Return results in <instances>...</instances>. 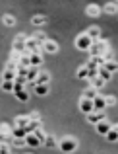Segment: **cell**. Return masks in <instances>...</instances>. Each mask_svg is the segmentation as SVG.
<instances>
[{
    "label": "cell",
    "mask_w": 118,
    "mask_h": 154,
    "mask_svg": "<svg viewBox=\"0 0 118 154\" xmlns=\"http://www.w3.org/2000/svg\"><path fill=\"white\" fill-rule=\"evenodd\" d=\"M103 66L107 68L108 72H112V74H114V72H118V63H114V60H107Z\"/></svg>",
    "instance_id": "cell-25"
},
{
    "label": "cell",
    "mask_w": 118,
    "mask_h": 154,
    "mask_svg": "<svg viewBox=\"0 0 118 154\" xmlns=\"http://www.w3.org/2000/svg\"><path fill=\"white\" fill-rule=\"evenodd\" d=\"M103 57H105V63H107V60H112V53H111V51H107Z\"/></svg>",
    "instance_id": "cell-42"
},
{
    "label": "cell",
    "mask_w": 118,
    "mask_h": 154,
    "mask_svg": "<svg viewBox=\"0 0 118 154\" xmlns=\"http://www.w3.org/2000/svg\"><path fill=\"white\" fill-rule=\"evenodd\" d=\"M79 109L81 111L85 113V115H87V113H91L93 109V100H89V98H81V102H79Z\"/></svg>",
    "instance_id": "cell-7"
},
{
    "label": "cell",
    "mask_w": 118,
    "mask_h": 154,
    "mask_svg": "<svg viewBox=\"0 0 118 154\" xmlns=\"http://www.w3.org/2000/svg\"><path fill=\"white\" fill-rule=\"evenodd\" d=\"M78 78H79V80H87V78H89V68H87V66L78 68Z\"/></svg>",
    "instance_id": "cell-28"
},
{
    "label": "cell",
    "mask_w": 118,
    "mask_h": 154,
    "mask_svg": "<svg viewBox=\"0 0 118 154\" xmlns=\"http://www.w3.org/2000/svg\"><path fill=\"white\" fill-rule=\"evenodd\" d=\"M39 127H41V121H33V119H31L29 123H27L25 131H27V133H35V131H37Z\"/></svg>",
    "instance_id": "cell-24"
},
{
    "label": "cell",
    "mask_w": 118,
    "mask_h": 154,
    "mask_svg": "<svg viewBox=\"0 0 118 154\" xmlns=\"http://www.w3.org/2000/svg\"><path fill=\"white\" fill-rule=\"evenodd\" d=\"M18 78V70H14V68H6L2 74V80H16Z\"/></svg>",
    "instance_id": "cell-16"
},
{
    "label": "cell",
    "mask_w": 118,
    "mask_h": 154,
    "mask_svg": "<svg viewBox=\"0 0 118 154\" xmlns=\"http://www.w3.org/2000/svg\"><path fill=\"white\" fill-rule=\"evenodd\" d=\"M85 33H87L89 37L93 39V41H99V39H101V29H99V27H95V26H93V27H89V29L85 31Z\"/></svg>",
    "instance_id": "cell-13"
},
{
    "label": "cell",
    "mask_w": 118,
    "mask_h": 154,
    "mask_svg": "<svg viewBox=\"0 0 118 154\" xmlns=\"http://www.w3.org/2000/svg\"><path fill=\"white\" fill-rule=\"evenodd\" d=\"M93 45V39L89 37L87 33H81L76 37V49H79V51H89V47Z\"/></svg>",
    "instance_id": "cell-2"
},
{
    "label": "cell",
    "mask_w": 118,
    "mask_h": 154,
    "mask_svg": "<svg viewBox=\"0 0 118 154\" xmlns=\"http://www.w3.org/2000/svg\"><path fill=\"white\" fill-rule=\"evenodd\" d=\"M95 96H99V94H97V88H87V90H85L83 92V98H89V100H93V98H95Z\"/></svg>",
    "instance_id": "cell-30"
},
{
    "label": "cell",
    "mask_w": 118,
    "mask_h": 154,
    "mask_svg": "<svg viewBox=\"0 0 118 154\" xmlns=\"http://www.w3.org/2000/svg\"><path fill=\"white\" fill-rule=\"evenodd\" d=\"M85 12H87V16H91V18H97V16L101 14V8L97 6V4H89V6L85 8Z\"/></svg>",
    "instance_id": "cell-15"
},
{
    "label": "cell",
    "mask_w": 118,
    "mask_h": 154,
    "mask_svg": "<svg viewBox=\"0 0 118 154\" xmlns=\"http://www.w3.org/2000/svg\"><path fill=\"white\" fill-rule=\"evenodd\" d=\"M29 119H33V121H41V113H39V111H31Z\"/></svg>",
    "instance_id": "cell-41"
},
{
    "label": "cell",
    "mask_w": 118,
    "mask_h": 154,
    "mask_svg": "<svg viewBox=\"0 0 118 154\" xmlns=\"http://www.w3.org/2000/svg\"><path fill=\"white\" fill-rule=\"evenodd\" d=\"M43 144H45V146H48V148H52V146H56V139H54V137H47Z\"/></svg>",
    "instance_id": "cell-35"
},
{
    "label": "cell",
    "mask_w": 118,
    "mask_h": 154,
    "mask_svg": "<svg viewBox=\"0 0 118 154\" xmlns=\"http://www.w3.org/2000/svg\"><path fill=\"white\" fill-rule=\"evenodd\" d=\"M10 152V146L6 143H0V154H8Z\"/></svg>",
    "instance_id": "cell-38"
},
{
    "label": "cell",
    "mask_w": 118,
    "mask_h": 154,
    "mask_svg": "<svg viewBox=\"0 0 118 154\" xmlns=\"http://www.w3.org/2000/svg\"><path fill=\"white\" fill-rule=\"evenodd\" d=\"M31 22H33V26H43V23L47 22V18H45V16H35Z\"/></svg>",
    "instance_id": "cell-34"
},
{
    "label": "cell",
    "mask_w": 118,
    "mask_h": 154,
    "mask_svg": "<svg viewBox=\"0 0 118 154\" xmlns=\"http://www.w3.org/2000/svg\"><path fill=\"white\" fill-rule=\"evenodd\" d=\"M35 135H37V137H39V140H41V143H45V139H47V135H45V133H43V131H41V127L37 129V131H35Z\"/></svg>",
    "instance_id": "cell-39"
},
{
    "label": "cell",
    "mask_w": 118,
    "mask_h": 154,
    "mask_svg": "<svg viewBox=\"0 0 118 154\" xmlns=\"http://www.w3.org/2000/svg\"><path fill=\"white\" fill-rule=\"evenodd\" d=\"M112 129H116V131H118V125H112Z\"/></svg>",
    "instance_id": "cell-43"
},
{
    "label": "cell",
    "mask_w": 118,
    "mask_h": 154,
    "mask_svg": "<svg viewBox=\"0 0 118 154\" xmlns=\"http://www.w3.org/2000/svg\"><path fill=\"white\" fill-rule=\"evenodd\" d=\"M89 80H91V86H93V88H97V90H101V88L107 84L103 78H101V76H95V78H89Z\"/></svg>",
    "instance_id": "cell-21"
},
{
    "label": "cell",
    "mask_w": 118,
    "mask_h": 154,
    "mask_svg": "<svg viewBox=\"0 0 118 154\" xmlns=\"http://www.w3.org/2000/svg\"><path fill=\"white\" fill-rule=\"evenodd\" d=\"M23 53H18V51H12V55H10V60L12 63H19V57H22Z\"/></svg>",
    "instance_id": "cell-36"
},
{
    "label": "cell",
    "mask_w": 118,
    "mask_h": 154,
    "mask_svg": "<svg viewBox=\"0 0 118 154\" xmlns=\"http://www.w3.org/2000/svg\"><path fill=\"white\" fill-rule=\"evenodd\" d=\"M105 12H107V14H116L118 4H107V6H105Z\"/></svg>",
    "instance_id": "cell-32"
},
{
    "label": "cell",
    "mask_w": 118,
    "mask_h": 154,
    "mask_svg": "<svg viewBox=\"0 0 118 154\" xmlns=\"http://www.w3.org/2000/svg\"><path fill=\"white\" fill-rule=\"evenodd\" d=\"M99 76L105 80V82H107V80H111V78H112V72H108L105 66H99Z\"/></svg>",
    "instance_id": "cell-27"
},
{
    "label": "cell",
    "mask_w": 118,
    "mask_h": 154,
    "mask_svg": "<svg viewBox=\"0 0 118 154\" xmlns=\"http://www.w3.org/2000/svg\"><path fill=\"white\" fill-rule=\"evenodd\" d=\"M103 119H105V111H95V109H93L91 113H87V121L91 125H97L99 121H103Z\"/></svg>",
    "instance_id": "cell-5"
},
{
    "label": "cell",
    "mask_w": 118,
    "mask_h": 154,
    "mask_svg": "<svg viewBox=\"0 0 118 154\" xmlns=\"http://www.w3.org/2000/svg\"><path fill=\"white\" fill-rule=\"evenodd\" d=\"M16 94V98L19 100V102H29V92L23 88V90H19V92H14Z\"/></svg>",
    "instance_id": "cell-23"
},
{
    "label": "cell",
    "mask_w": 118,
    "mask_h": 154,
    "mask_svg": "<svg viewBox=\"0 0 118 154\" xmlns=\"http://www.w3.org/2000/svg\"><path fill=\"white\" fill-rule=\"evenodd\" d=\"M29 59H31V66H39V64H43V57H41V53H31Z\"/></svg>",
    "instance_id": "cell-18"
},
{
    "label": "cell",
    "mask_w": 118,
    "mask_h": 154,
    "mask_svg": "<svg viewBox=\"0 0 118 154\" xmlns=\"http://www.w3.org/2000/svg\"><path fill=\"white\" fill-rule=\"evenodd\" d=\"M39 66H29L27 68V80H29V82H35V80H37V76H39Z\"/></svg>",
    "instance_id": "cell-11"
},
{
    "label": "cell",
    "mask_w": 118,
    "mask_h": 154,
    "mask_svg": "<svg viewBox=\"0 0 118 154\" xmlns=\"http://www.w3.org/2000/svg\"><path fill=\"white\" fill-rule=\"evenodd\" d=\"M58 144H60V150L62 152H74L76 148H78V140L72 139V137H64Z\"/></svg>",
    "instance_id": "cell-3"
},
{
    "label": "cell",
    "mask_w": 118,
    "mask_h": 154,
    "mask_svg": "<svg viewBox=\"0 0 118 154\" xmlns=\"http://www.w3.org/2000/svg\"><path fill=\"white\" fill-rule=\"evenodd\" d=\"M2 90L4 92H14V80H2Z\"/></svg>",
    "instance_id": "cell-29"
},
{
    "label": "cell",
    "mask_w": 118,
    "mask_h": 154,
    "mask_svg": "<svg viewBox=\"0 0 118 154\" xmlns=\"http://www.w3.org/2000/svg\"><path fill=\"white\" fill-rule=\"evenodd\" d=\"M114 2H118V0H114Z\"/></svg>",
    "instance_id": "cell-44"
},
{
    "label": "cell",
    "mask_w": 118,
    "mask_h": 154,
    "mask_svg": "<svg viewBox=\"0 0 118 154\" xmlns=\"http://www.w3.org/2000/svg\"><path fill=\"white\" fill-rule=\"evenodd\" d=\"M2 22L6 23V26H14V23H16V18H14V16H10V14H6L2 18Z\"/></svg>",
    "instance_id": "cell-33"
},
{
    "label": "cell",
    "mask_w": 118,
    "mask_h": 154,
    "mask_svg": "<svg viewBox=\"0 0 118 154\" xmlns=\"http://www.w3.org/2000/svg\"><path fill=\"white\" fill-rule=\"evenodd\" d=\"M29 115H18L16 117V125H18V127H27V123H29Z\"/></svg>",
    "instance_id": "cell-19"
},
{
    "label": "cell",
    "mask_w": 118,
    "mask_h": 154,
    "mask_svg": "<svg viewBox=\"0 0 118 154\" xmlns=\"http://www.w3.org/2000/svg\"><path fill=\"white\" fill-rule=\"evenodd\" d=\"M29 55H31V53H23V55L22 57H19V66H25V68H29L31 66V59H29Z\"/></svg>",
    "instance_id": "cell-17"
},
{
    "label": "cell",
    "mask_w": 118,
    "mask_h": 154,
    "mask_svg": "<svg viewBox=\"0 0 118 154\" xmlns=\"http://www.w3.org/2000/svg\"><path fill=\"white\" fill-rule=\"evenodd\" d=\"M107 51H108V41H105V39H99V41H93V45L89 47V55H91V57L105 55Z\"/></svg>",
    "instance_id": "cell-1"
},
{
    "label": "cell",
    "mask_w": 118,
    "mask_h": 154,
    "mask_svg": "<svg viewBox=\"0 0 118 154\" xmlns=\"http://www.w3.org/2000/svg\"><path fill=\"white\" fill-rule=\"evenodd\" d=\"M105 137H107V140H108V143H116V140H118V131L111 127V131H108Z\"/></svg>",
    "instance_id": "cell-26"
},
{
    "label": "cell",
    "mask_w": 118,
    "mask_h": 154,
    "mask_svg": "<svg viewBox=\"0 0 118 154\" xmlns=\"http://www.w3.org/2000/svg\"><path fill=\"white\" fill-rule=\"evenodd\" d=\"M35 39H37V41L41 43V45H45V41H47V37H45V33H37V35H35Z\"/></svg>",
    "instance_id": "cell-40"
},
{
    "label": "cell",
    "mask_w": 118,
    "mask_h": 154,
    "mask_svg": "<svg viewBox=\"0 0 118 154\" xmlns=\"http://www.w3.org/2000/svg\"><path fill=\"white\" fill-rule=\"evenodd\" d=\"M111 127H112V125H111V123H108V121H107V119H103V121H99V123H97V125H95V129H97V133H99V135H107V133H108V131H111Z\"/></svg>",
    "instance_id": "cell-8"
},
{
    "label": "cell",
    "mask_w": 118,
    "mask_h": 154,
    "mask_svg": "<svg viewBox=\"0 0 118 154\" xmlns=\"http://www.w3.org/2000/svg\"><path fill=\"white\" fill-rule=\"evenodd\" d=\"M93 107H95V111H105V107H107L105 96H95L93 98Z\"/></svg>",
    "instance_id": "cell-9"
},
{
    "label": "cell",
    "mask_w": 118,
    "mask_h": 154,
    "mask_svg": "<svg viewBox=\"0 0 118 154\" xmlns=\"http://www.w3.org/2000/svg\"><path fill=\"white\" fill-rule=\"evenodd\" d=\"M105 102H107V105H114L116 98H114V96H105Z\"/></svg>",
    "instance_id": "cell-37"
},
{
    "label": "cell",
    "mask_w": 118,
    "mask_h": 154,
    "mask_svg": "<svg viewBox=\"0 0 118 154\" xmlns=\"http://www.w3.org/2000/svg\"><path fill=\"white\" fill-rule=\"evenodd\" d=\"M43 51H47V53H50V55H54V53L58 51V43H56V41H50V39H47V41H45V45H43Z\"/></svg>",
    "instance_id": "cell-10"
},
{
    "label": "cell",
    "mask_w": 118,
    "mask_h": 154,
    "mask_svg": "<svg viewBox=\"0 0 118 154\" xmlns=\"http://www.w3.org/2000/svg\"><path fill=\"white\" fill-rule=\"evenodd\" d=\"M25 144L31 146V148H37L39 144H43V143L39 140V137L35 135V133H27V135H25Z\"/></svg>",
    "instance_id": "cell-6"
},
{
    "label": "cell",
    "mask_w": 118,
    "mask_h": 154,
    "mask_svg": "<svg viewBox=\"0 0 118 154\" xmlns=\"http://www.w3.org/2000/svg\"><path fill=\"white\" fill-rule=\"evenodd\" d=\"M12 144H14L16 148H22V146H25V139H18V137H14V139H12Z\"/></svg>",
    "instance_id": "cell-31"
},
{
    "label": "cell",
    "mask_w": 118,
    "mask_h": 154,
    "mask_svg": "<svg viewBox=\"0 0 118 154\" xmlns=\"http://www.w3.org/2000/svg\"><path fill=\"white\" fill-rule=\"evenodd\" d=\"M35 94L37 96H47L48 94V86L47 84H35Z\"/></svg>",
    "instance_id": "cell-22"
},
{
    "label": "cell",
    "mask_w": 118,
    "mask_h": 154,
    "mask_svg": "<svg viewBox=\"0 0 118 154\" xmlns=\"http://www.w3.org/2000/svg\"><path fill=\"white\" fill-rule=\"evenodd\" d=\"M10 135H12V127L8 123H2V125H0V137L6 139V137H10Z\"/></svg>",
    "instance_id": "cell-20"
},
{
    "label": "cell",
    "mask_w": 118,
    "mask_h": 154,
    "mask_svg": "<svg viewBox=\"0 0 118 154\" xmlns=\"http://www.w3.org/2000/svg\"><path fill=\"white\" fill-rule=\"evenodd\" d=\"M25 135H27V131H25V127H12V137H18V139H25Z\"/></svg>",
    "instance_id": "cell-14"
},
{
    "label": "cell",
    "mask_w": 118,
    "mask_h": 154,
    "mask_svg": "<svg viewBox=\"0 0 118 154\" xmlns=\"http://www.w3.org/2000/svg\"><path fill=\"white\" fill-rule=\"evenodd\" d=\"M25 39H27V37H25L23 33H22V35H18V37L14 39V51H18V53H25V51H27V49H25Z\"/></svg>",
    "instance_id": "cell-4"
},
{
    "label": "cell",
    "mask_w": 118,
    "mask_h": 154,
    "mask_svg": "<svg viewBox=\"0 0 118 154\" xmlns=\"http://www.w3.org/2000/svg\"><path fill=\"white\" fill-rule=\"evenodd\" d=\"M48 80H50V74H48V72H39L37 80L31 82V84H33V88H35V84H48Z\"/></svg>",
    "instance_id": "cell-12"
}]
</instances>
